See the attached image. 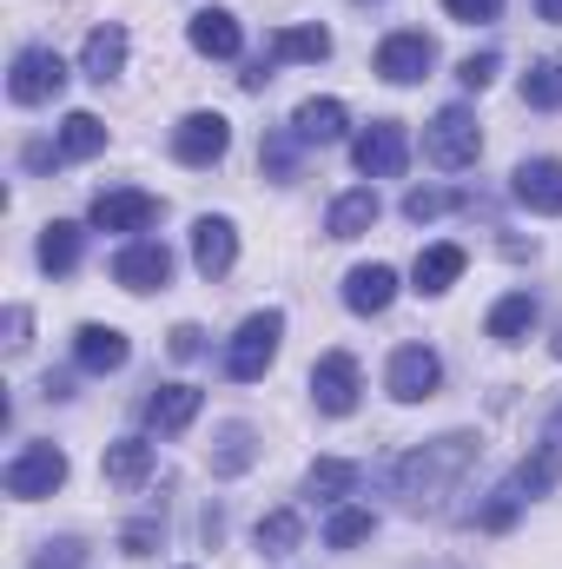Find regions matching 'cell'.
<instances>
[{"label":"cell","mask_w":562,"mask_h":569,"mask_svg":"<svg viewBox=\"0 0 562 569\" xmlns=\"http://www.w3.org/2000/svg\"><path fill=\"white\" fill-rule=\"evenodd\" d=\"M476 450H483V437L476 430H443V437H430L423 450H411L398 470H391V490H398V503L404 510H443V497L463 483V470L476 463Z\"/></svg>","instance_id":"6da1fadb"},{"label":"cell","mask_w":562,"mask_h":569,"mask_svg":"<svg viewBox=\"0 0 562 569\" xmlns=\"http://www.w3.org/2000/svg\"><path fill=\"white\" fill-rule=\"evenodd\" d=\"M556 470H562V437L550 430V437H543V443H536V450H530V457L496 483V490H490V503L476 510V530L503 537V530L523 517V503H536V497H550V490H556Z\"/></svg>","instance_id":"7a4b0ae2"},{"label":"cell","mask_w":562,"mask_h":569,"mask_svg":"<svg viewBox=\"0 0 562 569\" xmlns=\"http://www.w3.org/2000/svg\"><path fill=\"white\" fill-rule=\"evenodd\" d=\"M60 483H67V450H60V443H27V450H13L7 470H0V490H7L13 503H40V497H53Z\"/></svg>","instance_id":"3957f363"},{"label":"cell","mask_w":562,"mask_h":569,"mask_svg":"<svg viewBox=\"0 0 562 569\" xmlns=\"http://www.w3.org/2000/svg\"><path fill=\"white\" fill-rule=\"evenodd\" d=\"M279 338H284V311H252V318L239 325V338L225 345V371H232L239 385H259V378L272 371V358H279Z\"/></svg>","instance_id":"277c9868"},{"label":"cell","mask_w":562,"mask_h":569,"mask_svg":"<svg viewBox=\"0 0 562 569\" xmlns=\"http://www.w3.org/2000/svg\"><path fill=\"white\" fill-rule=\"evenodd\" d=\"M476 152H483V133H476V113H470V107H443V113L423 127V159L443 166V172L476 166Z\"/></svg>","instance_id":"5b68a950"},{"label":"cell","mask_w":562,"mask_h":569,"mask_svg":"<svg viewBox=\"0 0 562 569\" xmlns=\"http://www.w3.org/2000/svg\"><path fill=\"white\" fill-rule=\"evenodd\" d=\"M60 87H67V60L53 47H20L13 53V73H7L13 107H47V100H60Z\"/></svg>","instance_id":"8992f818"},{"label":"cell","mask_w":562,"mask_h":569,"mask_svg":"<svg viewBox=\"0 0 562 569\" xmlns=\"http://www.w3.org/2000/svg\"><path fill=\"white\" fill-rule=\"evenodd\" d=\"M358 391H364V378H358V358L351 351H324L311 365V405L324 418H351L358 411Z\"/></svg>","instance_id":"52a82bcc"},{"label":"cell","mask_w":562,"mask_h":569,"mask_svg":"<svg viewBox=\"0 0 562 569\" xmlns=\"http://www.w3.org/2000/svg\"><path fill=\"white\" fill-rule=\"evenodd\" d=\"M225 152H232L225 113H185V120L172 127V159H179V166H219Z\"/></svg>","instance_id":"ba28073f"},{"label":"cell","mask_w":562,"mask_h":569,"mask_svg":"<svg viewBox=\"0 0 562 569\" xmlns=\"http://www.w3.org/2000/svg\"><path fill=\"white\" fill-rule=\"evenodd\" d=\"M351 159H358V172H364V179H398V172H404V159H411V140H404V127H398V120H371V127L351 140Z\"/></svg>","instance_id":"9c48e42d"},{"label":"cell","mask_w":562,"mask_h":569,"mask_svg":"<svg viewBox=\"0 0 562 569\" xmlns=\"http://www.w3.org/2000/svg\"><path fill=\"white\" fill-rule=\"evenodd\" d=\"M384 385H391L398 405H423V398H436V385H443V358H436L430 345H398Z\"/></svg>","instance_id":"30bf717a"},{"label":"cell","mask_w":562,"mask_h":569,"mask_svg":"<svg viewBox=\"0 0 562 569\" xmlns=\"http://www.w3.org/2000/svg\"><path fill=\"white\" fill-rule=\"evenodd\" d=\"M371 67H378V80H391V87H418V80H430V67H436V40H430V33H391Z\"/></svg>","instance_id":"8fae6325"},{"label":"cell","mask_w":562,"mask_h":569,"mask_svg":"<svg viewBox=\"0 0 562 569\" xmlns=\"http://www.w3.org/2000/svg\"><path fill=\"white\" fill-rule=\"evenodd\" d=\"M87 219H93V232H145L159 219V199L140 192V186H120V192H100L87 206Z\"/></svg>","instance_id":"7c38bea8"},{"label":"cell","mask_w":562,"mask_h":569,"mask_svg":"<svg viewBox=\"0 0 562 569\" xmlns=\"http://www.w3.org/2000/svg\"><path fill=\"white\" fill-rule=\"evenodd\" d=\"M510 192H516V206H530L543 219H562V159H523L510 172Z\"/></svg>","instance_id":"4fadbf2b"},{"label":"cell","mask_w":562,"mask_h":569,"mask_svg":"<svg viewBox=\"0 0 562 569\" xmlns=\"http://www.w3.org/2000/svg\"><path fill=\"white\" fill-rule=\"evenodd\" d=\"M165 279H172V252H165L159 239H133V246L113 252V284H127V291H159Z\"/></svg>","instance_id":"5bb4252c"},{"label":"cell","mask_w":562,"mask_h":569,"mask_svg":"<svg viewBox=\"0 0 562 569\" xmlns=\"http://www.w3.org/2000/svg\"><path fill=\"white\" fill-rule=\"evenodd\" d=\"M192 266H199L205 279H225V272L239 266V226H232V219H199V226H192Z\"/></svg>","instance_id":"9a60e30c"},{"label":"cell","mask_w":562,"mask_h":569,"mask_svg":"<svg viewBox=\"0 0 562 569\" xmlns=\"http://www.w3.org/2000/svg\"><path fill=\"white\" fill-rule=\"evenodd\" d=\"M73 358H80V371H120L127 358H133V345H127V331H113V325H80L73 331Z\"/></svg>","instance_id":"2e32d148"},{"label":"cell","mask_w":562,"mask_h":569,"mask_svg":"<svg viewBox=\"0 0 562 569\" xmlns=\"http://www.w3.org/2000/svg\"><path fill=\"white\" fill-rule=\"evenodd\" d=\"M185 40L205 53V60H239V47H245V33H239V20L225 13V7H205V13H192V27H185Z\"/></svg>","instance_id":"e0dca14e"},{"label":"cell","mask_w":562,"mask_h":569,"mask_svg":"<svg viewBox=\"0 0 562 569\" xmlns=\"http://www.w3.org/2000/svg\"><path fill=\"white\" fill-rule=\"evenodd\" d=\"M199 405H205V398H199V385H165V391H152V398H145V425L159 430V437H179V430L199 418Z\"/></svg>","instance_id":"ac0fdd59"},{"label":"cell","mask_w":562,"mask_h":569,"mask_svg":"<svg viewBox=\"0 0 562 569\" xmlns=\"http://www.w3.org/2000/svg\"><path fill=\"white\" fill-rule=\"evenodd\" d=\"M120 67H127V27H93L80 47V73L93 87H107V80H120Z\"/></svg>","instance_id":"d6986e66"},{"label":"cell","mask_w":562,"mask_h":569,"mask_svg":"<svg viewBox=\"0 0 562 569\" xmlns=\"http://www.w3.org/2000/svg\"><path fill=\"white\" fill-rule=\"evenodd\" d=\"M378 212H384V206H378V192H371V186H351V192H338V199H331L324 232H331V239H364V232L378 226Z\"/></svg>","instance_id":"ffe728a7"},{"label":"cell","mask_w":562,"mask_h":569,"mask_svg":"<svg viewBox=\"0 0 562 569\" xmlns=\"http://www.w3.org/2000/svg\"><path fill=\"white\" fill-rule=\"evenodd\" d=\"M536 318H543V311H536V298H530V291H503V298L490 305L483 331H490L496 345H523V338L536 331Z\"/></svg>","instance_id":"44dd1931"},{"label":"cell","mask_w":562,"mask_h":569,"mask_svg":"<svg viewBox=\"0 0 562 569\" xmlns=\"http://www.w3.org/2000/svg\"><path fill=\"white\" fill-rule=\"evenodd\" d=\"M391 298H398V272H391V266H358V272L344 279V305H351L358 318L391 311Z\"/></svg>","instance_id":"7402d4cb"},{"label":"cell","mask_w":562,"mask_h":569,"mask_svg":"<svg viewBox=\"0 0 562 569\" xmlns=\"http://www.w3.org/2000/svg\"><path fill=\"white\" fill-rule=\"evenodd\" d=\"M463 266H470V252H463V246H450V239H443V246H423L418 266H411V284L436 298V291H450V284L463 279Z\"/></svg>","instance_id":"603a6c76"},{"label":"cell","mask_w":562,"mask_h":569,"mask_svg":"<svg viewBox=\"0 0 562 569\" xmlns=\"http://www.w3.org/2000/svg\"><path fill=\"white\" fill-rule=\"evenodd\" d=\"M344 127H351L344 100H304V107L291 113V133H298L304 146H331V140H344Z\"/></svg>","instance_id":"cb8c5ba5"},{"label":"cell","mask_w":562,"mask_h":569,"mask_svg":"<svg viewBox=\"0 0 562 569\" xmlns=\"http://www.w3.org/2000/svg\"><path fill=\"white\" fill-rule=\"evenodd\" d=\"M259 463V430L252 425H219V443H212V477H239Z\"/></svg>","instance_id":"d4e9b609"},{"label":"cell","mask_w":562,"mask_h":569,"mask_svg":"<svg viewBox=\"0 0 562 569\" xmlns=\"http://www.w3.org/2000/svg\"><path fill=\"white\" fill-rule=\"evenodd\" d=\"M265 60L272 67H284V60H331V33L324 27H279L272 47H265Z\"/></svg>","instance_id":"484cf974"},{"label":"cell","mask_w":562,"mask_h":569,"mask_svg":"<svg viewBox=\"0 0 562 569\" xmlns=\"http://www.w3.org/2000/svg\"><path fill=\"white\" fill-rule=\"evenodd\" d=\"M145 470H152V443H145V437H120V443H107V483L133 490V483H145Z\"/></svg>","instance_id":"4316f807"},{"label":"cell","mask_w":562,"mask_h":569,"mask_svg":"<svg viewBox=\"0 0 562 569\" xmlns=\"http://www.w3.org/2000/svg\"><path fill=\"white\" fill-rule=\"evenodd\" d=\"M344 490H358V463H344V457H318V463L304 470V497H318V503H338Z\"/></svg>","instance_id":"83f0119b"},{"label":"cell","mask_w":562,"mask_h":569,"mask_svg":"<svg viewBox=\"0 0 562 569\" xmlns=\"http://www.w3.org/2000/svg\"><path fill=\"white\" fill-rule=\"evenodd\" d=\"M80 266V226H67V219H53L47 232H40V272H73Z\"/></svg>","instance_id":"f1b7e54d"},{"label":"cell","mask_w":562,"mask_h":569,"mask_svg":"<svg viewBox=\"0 0 562 569\" xmlns=\"http://www.w3.org/2000/svg\"><path fill=\"white\" fill-rule=\"evenodd\" d=\"M107 146V120L100 113H67L60 120V159H93Z\"/></svg>","instance_id":"f546056e"},{"label":"cell","mask_w":562,"mask_h":569,"mask_svg":"<svg viewBox=\"0 0 562 569\" xmlns=\"http://www.w3.org/2000/svg\"><path fill=\"white\" fill-rule=\"evenodd\" d=\"M523 107L556 113V107H562V60H536V67L523 73Z\"/></svg>","instance_id":"4dcf8cb0"},{"label":"cell","mask_w":562,"mask_h":569,"mask_svg":"<svg viewBox=\"0 0 562 569\" xmlns=\"http://www.w3.org/2000/svg\"><path fill=\"white\" fill-rule=\"evenodd\" d=\"M298 510H272V517H259V530H252V543L265 550V557H291L298 550Z\"/></svg>","instance_id":"1f68e13d"},{"label":"cell","mask_w":562,"mask_h":569,"mask_svg":"<svg viewBox=\"0 0 562 569\" xmlns=\"http://www.w3.org/2000/svg\"><path fill=\"white\" fill-rule=\"evenodd\" d=\"M371 530H378V517H371V510H358V503H344V510H331L324 543H331V550H351V543H364Z\"/></svg>","instance_id":"d6a6232c"},{"label":"cell","mask_w":562,"mask_h":569,"mask_svg":"<svg viewBox=\"0 0 562 569\" xmlns=\"http://www.w3.org/2000/svg\"><path fill=\"white\" fill-rule=\"evenodd\" d=\"M298 133H265V146H259V159H265V172L272 179H298Z\"/></svg>","instance_id":"836d02e7"},{"label":"cell","mask_w":562,"mask_h":569,"mask_svg":"<svg viewBox=\"0 0 562 569\" xmlns=\"http://www.w3.org/2000/svg\"><path fill=\"white\" fill-rule=\"evenodd\" d=\"M450 206H470L463 192H436V186H418V192H404V219H436V212H450Z\"/></svg>","instance_id":"e575fe53"},{"label":"cell","mask_w":562,"mask_h":569,"mask_svg":"<svg viewBox=\"0 0 562 569\" xmlns=\"http://www.w3.org/2000/svg\"><path fill=\"white\" fill-rule=\"evenodd\" d=\"M80 563H87V543L80 537H60V543H40V557L27 569H80Z\"/></svg>","instance_id":"d590c367"},{"label":"cell","mask_w":562,"mask_h":569,"mask_svg":"<svg viewBox=\"0 0 562 569\" xmlns=\"http://www.w3.org/2000/svg\"><path fill=\"white\" fill-rule=\"evenodd\" d=\"M496 67H503V53H496V47H483V53H470V60L456 67V80H463L470 93H483V87L496 80Z\"/></svg>","instance_id":"8d00e7d4"},{"label":"cell","mask_w":562,"mask_h":569,"mask_svg":"<svg viewBox=\"0 0 562 569\" xmlns=\"http://www.w3.org/2000/svg\"><path fill=\"white\" fill-rule=\"evenodd\" d=\"M443 13H450V20H463V27H476V20H496V13H503V0H443Z\"/></svg>","instance_id":"74e56055"},{"label":"cell","mask_w":562,"mask_h":569,"mask_svg":"<svg viewBox=\"0 0 562 569\" xmlns=\"http://www.w3.org/2000/svg\"><path fill=\"white\" fill-rule=\"evenodd\" d=\"M120 543H127V557H152V543H159V523L145 517V523H133V530L120 537Z\"/></svg>","instance_id":"f35d334b"},{"label":"cell","mask_w":562,"mask_h":569,"mask_svg":"<svg viewBox=\"0 0 562 569\" xmlns=\"http://www.w3.org/2000/svg\"><path fill=\"white\" fill-rule=\"evenodd\" d=\"M205 351V331L199 325H172V358H199Z\"/></svg>","instance_id":"ab89813d"},{"label":"cell","mask_w":562,"mask_h":569,"mask_svg":"<svg viewBox=\"0 0 562 569\" xmlns=\"http://www.w3.org/2000/svg\"><path fill=\"white\" fill-rule=\"evenodd\" d=\"M7 351H27V305H7Z\"/></svg>","instance_id":"60d3db41"},{"label":"cell","mask_w":562,"mask_h":569,"mask_svg":"<svg viewBox=\"0 0 562 569\" xmlns=\"http://www.w3.org/2000/svg\"><path fill=\"white\" fill-rule=\"evenodd\" d=\"M536 13H543L550 27H562V0H536Z\"/></svg>","instance_id":"b9f144b4"},{"label":"cell","mask_w":562,"mask_h":569,"mask_svg":"<svg viewBox=\"0 0 562 569\" xmlns=\"http://www.w3.org/2000/svg\"><path fill=\"white\" fill-rule=\"evenodd\" d=\"M556 358H562V331H556Z\"/></svg>","instance_id":"7bdbcfd3"}]
</instances>
